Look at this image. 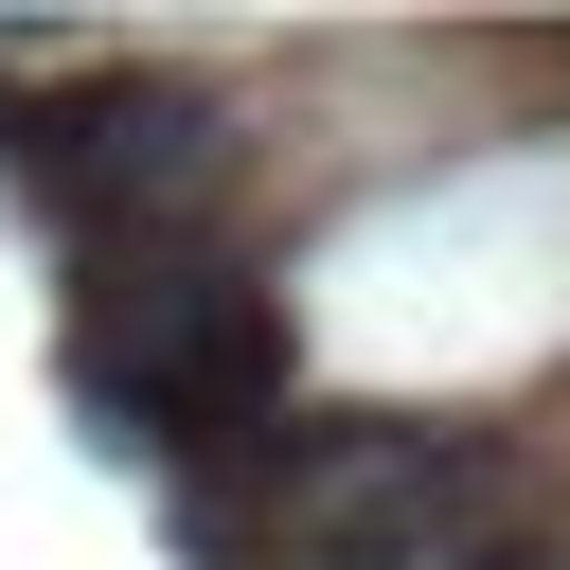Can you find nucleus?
<instances>
[{"mask_svg":"<svg viewBox=\"0 0 570 570\" xmlns=\"http://www.w3.org/2000/svg\"><path fill=\"white\" fill-rule=\"evenodd\" d=\"M303 321L267 267H232L214 232L196 249H125V267H71V410L89 445L125 463H178V481H267L303 445Z\"/></svg>","mask_w":570,"mask_h":570,"instance_id":"obj_1","label":"nucleus"},{"mask_svg":"<svg viewBox=\"0 0 570 570\" xmlns=\"http://www.w3.org/2000/svg\"><path fill=\"white\" fill-rule=\"evenodd\" d=\"M0 178L71 232V267L196 249V214L232 196V107L196 71H53L36 107H0Z\"/></svg>","mask_w":570,"mask_h":570,"instance_id":"obj_2","label":"nucleus"},{"mask_svg":"<svg viewBox=\"0 0 570 570\" xmlns=\"http://www.w3.org/2000/svg\"><path fill=\"white\" fill-rule=\"evenodd\" d=\"M499 445L445 410H321L267 463V517L303 570H499Z\"/></svg>","mask_w":570,"mask_h":570,"instance_id":"obj_3","label":"nucleus"}]
</instances>
